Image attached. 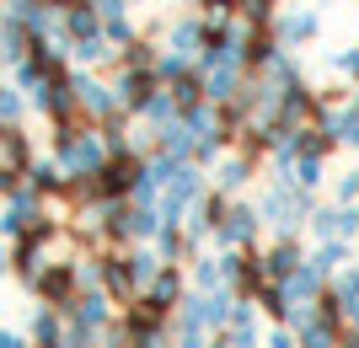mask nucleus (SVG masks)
<instances>
[]
</instances>
